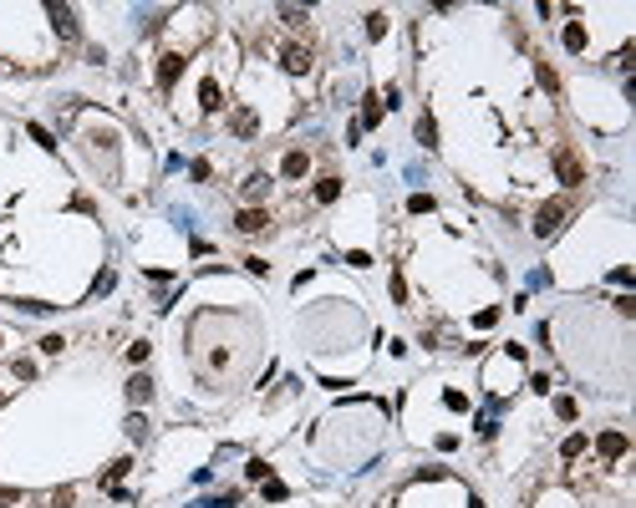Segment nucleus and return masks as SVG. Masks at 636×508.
<instances>
[{
  "instance_id": "f257e3e1",
  "label": "nucleus",
  "mask_w": 636,
  "mask_h": 508,
  "mask_svg": "<svg viewBox=\"0 0 636 508\" xmlns=\"http://www.w3.org/2000/svg\"><path fill=\"white\" fill-rule=\"evenodd\" d=\"M555 178H560L565 188H580V184H586V163H580L575 148H555Z\"/></svg>"
},
{
  "instance_id": "f03ea898",
  "label": "nucleus",
  "mask_w": 636,
  "mask_h": 508,
  "mask_svg": "<svg viewBox=\"0 0 636 508\" xmlns=\"http://www.w3.org/2000/svg\"><path fill=\"white\" fill-rule=\"evenodd\" d=\"M560 224H565V203H560V199L540 203V214H535V234H540V239H550V234L560 229Z\"/></svg>"
},
{
  "instance_id": "7ed1b4c3",
  "label": "nucleus",
  "mask_w": 636,
  "mask_h": 508,
  "mask_svg": "<svg viewBox=\"0 0 636 508\" xmlns=\"http://www.w3.org/2000/svg\"><path fill=\"white\" fill-rule=\"evenodd\" d=\"M626 448H631L626 432H601V437H595V452H601L606 463H621V458H626Z\"/></svg>"
},
{
  "instance_id": "20e7f679",
  "label": "nucleus",
  "mask_w": 636,
  "mask_h": 508,
  "mask_svg": "<svg viewBox=\"0 0 636 508\" xmlns=\"http://www.w3.org/2000/svg\"><path fill=\"white\" fill-rule=\"evenodd\" d=\"M178 76H184V56H178V51H163V56H158V87L168 92Z\"/></svg>"
},
{
  "instance_id": "39448f33",
  "label": "nucleus",
  "mask_w": 636,
  "mask_h": 508,
  "mask_svg": "<svg viewBox=\"0 0 636 508\" xmlns=\"http://www.w3.org/2000/svg\"><path fill=\"white\" fill-rule=\"evenodd\" d=\"M280 67L295 71V76H306V71H310V51H306V46H285V51H280Z\"/></svg>"
},
{
  "instance_id": "423d86ee",
  "label": "nucleus",
  "mask_w": 636,
  "mask_h": 508,
  "mask_svg": "<svg viewBox=\"0 0 636 508\" xmlns=\"http://www.w3.org/2000/svg\"><path fill=\"white\" fill-rule=\"evenodd\" d=\"M235 229L240 234H265L270 229V214H265V208H244V214L235 219Z\"/></svg>"
},
{
  "instance_id": "0eeeda50",
  "label": "nucleus",
  "mask_w": 636,
  "mask_h": 508,
  "mask_svg": "<svg viewBox=\"0 0 636 508\" xmlns=\"http://www.w3.org/2000/svg\"><path fill=\"white\" fill-rule=\"evenodd\" d=\"M382 112H387V107H382V97H377V92H367V97H361V122H357V127H377V122H382Z\"/></svg>"
},
{
  "instance_id": "6e6552de",
  "label": "nucleus",
  "mask_w": 636,
  "mask_h": 508,
  "mask_svg": "<svg viewBox=\"0 0 636 508\" xmlns=\"http://www.w3.org/2000/svg\"><path fill=\"white\" fill-rule=\"evenodd\" d=\"M199 107H204V112H219V107H224V97H219V82H214V76H204V82H199Z\"/></svg>"
},
{
  "instance_id": "1a4fd4ad",
  "label": "nucleus",
  "mask_w": 636,
  "mask_h": 508,
  "mask_svg": "<svg viewBox=\"0 0 636 508\" xmlns=\"http://www.w3.org/2000/svg\"><path fill=\"white\" fill-rule=\"evenodd\" d=\"M46 10H51V21H56V31L67 36V41H76V36H82V31H76V16H72L67 5H46Z\"/></svg>"
},
{
  "instance_id": "9d476101",
  "label": "nucleus",
  "mask_w": 636,
  "mask_h": 508,
  "mask_svg": "<svg viewBox=\"0 0 636 508\" xmlns=\"http://www.w3.org/2000/svg\"><path fill=\"white\" fill-rule=\"evenodd\" d=\"M306 168H310V153H301V148H295V153H285L280 173H285V178H306Z\"/></svg>"
},
{
  "instance_id": "9b49d317",
  "label": "nucleus",
  "mask_w": 636,
  "mask_h": 508,
  "mask_svg": "<svg viewBox=\"0 0 636 508\" xmlns=\"http://www.w3.org/2000/svg\"><path fill=\"white\" fill-rule=\"evenodd\" d=\"M265 193H270V178L265 173H250V178H244V199H250V208L265 199Z\"/></svg>"
},
{
  "instance_id": "f8f14e48",
  "label": "nucleus",
  "mask_w": 636,
  "mask_h": 508,
  "mask_svg": "<svg viewBox=\"0 0 636 508\" xmlns=\"http://www.w3.org/2000/svg\"><path fill=\"white\" fill-rule=\"evenodd\" d=\"M148 397H153V382H148V376H133V382H127V401H133V407H142Z\"/></svg>"
},
{
  "instance_id": "ddd939ff",
  "label": "nucleus",
  "mask_w": 636,
  "mask_h": 508,
  "mask_svg": "<svg viewBox=\"0 0 636 508\" xmlns=\"http://www.w3.org/2000/svg\"><path fill=\"white\" fill-rule=\"evenodd\" d=\"M229 127H235L240 137H255V127H259V122H255V112H250V107H240L235 117H229Z\"/></svg>"
},
{
  "instance_id": "4468645a",
  "label": "nucleus",
  "mask_w": 636,
  "mask_h": 508,
  "mask_svg": "<svg viewBox=\"0 0 636 508\" xmlns=\"http://www.w3.org/2000/svg\"><path fill=\"white\" fill-rule=\"evenodd\" d=\"M341 199V178H321L316 184V203H336Z\"/></svg>"
},
{
  "instance_id": "2eb2a0df",
  "label": "nucleus",
  "mask_w": 636,
  "mask_h": 508,
  "mask_svg": "<svg viewBox=\"0 0 636 508\" xmlns=\"http://www.w3.org/2000/svg\"><path fill=\"white\" fill-rule=\"evenodd\" d=\"M418 142L423 148H438V122L433 117H418Z\"/></svg>"
},
{
  "instance_id": "dca6fc26",
  "label": "nucleus",
  "mask_w": 636,
  "mask_h": 508,
  "mask_svg": "<svg viewBox=\"0 0 636 508\" xmlns=\"http://www.w3.org/2000/svg\"><path fill=\"white\" fill-rule=\"evenodd\" d=\"M565 46H570V51H586V25H580V21L565 25Z\"/></svg>"
},
{
  "instance_id": "f3484780",
  "label": "nucleus",
  "mask_w": 636,
  "mask_h": 508,
  "mask_svg": "<svg viewBox=\"0 0 636 508\" xmlns=\"http://www.w3.org/2000/svg\"><path fill=\"white\" fill-rule=\"evenodd\" d=\"M280 21H285V25H301V31H306V25H310V10H295V5H280Z\"/></svg>"
},
{
  "instance_id": "a211bd4d",
  "label": "nucleus",
  "mask_w": 636,
  "mask_h": 508,
  "mask_svg": "<svg viewBox=\"0 0 636 508\" xmlns=\"http://www.w3.org/2000/svg\"><path fill=\"white\" fill-rule=\"evenodd\" d=\"M367 36H372V41H382V36H387V16H382V10H372V16H367Z\"/></svg>"
},
{
  "instance_id": "6ab92c4d",
  "label": "nucleus",
  "mask_w": 636,
  "mask_h": 508,
  "mask_svg": "<svg viewBox=\"0 0 636 508\" xmlns=\"http://www.w3.org/2000/svg\"><path fill=\"white\" fill-rule=\"evenodd\" d=\"M535 71H540V87H544V92H560V76H555L550 67H544V61H540V67H535Z\"/></svg>"
},
{
  "instance_id": "aec40b11",
  "label": "nucleus",
  "mask_w": 636,
  "mask_h": 508,
  "mask_svg": "<svg viewBox=\"0 0 636 508\" xmlns=\"http://www.w3.org/2000/svg\"><path fill=\"white\" fill-rule=\"evenodd\" d=\"M127 467H133V463H127V458H118V463H112V467H107V473H102V488H107V483H118V478L127 473Z\"/></svg>"
},
{
  "instance_id": "412c9836",
  "label": "nucleus",
  "mask_w": 636,
  "mask_h": 508,
  "mask_svg": "<svg viewBox=\"0 0 636 508\" xmlns=\"http://www.w3.org/2000/svg\"><path fill=\"white\" fill-rule=\"evenodd\" d=\"M127 437L142 442V437H148V422H142V417H127Z\"/></svg>"
},
{
  "instance_id": "4be33fe9",
  "label": "nucleus",
  "mask_w": 636,
  "mask_h": 508,
  "mask_svg": "<svg viewBox=\"0 0 636 508\" xmlns=\"http://www.w3.org/2000/svg\"><path fill=\"white\" fill-rule=\"evenodd\" d=\"M560 452H565V458H580V452H586V437H580V432H575V437H565V448H560Z\"/></svg>"
},
{
  "instance_id": "5701e85b",
  "label": "nucleus",
  "mask_w": 636,
  "mask_h": 508,
  "mask_svg": "<svg viewBox=\"0 0 636 508\" xmlns=\"http://www.w3.org/2000/svg\"><path fill=\"white\" fill-rule=\"evenodd\" d=\"M31 137H36V142H41V148H56V137H51V133H46V127H41V122H31Z\"/></svg>"
},
{
  "instance_id": "b1692460",
  "label": "nucleus",
  "mask_w": 636,
  "mask_h": 508,
  "mask_svg": "<svg viewBox=\"0 0 636 508\" xmlns=\"http://www.w3.org/2000/svg\"><path fill=\"white\" fill-rule=\"evenodd\" d=\"M407 208H412V214H427V208H433V199H427V193H412Z\"/></svg>"
},
{
  "instance_id": "393cba45",
  "label": "nucleus",
  "mask_w": 636,
  "mask_h": 508,
  "mask_svg": "<svg viewBox=\"0 0 636 508\" xmlns=\"http://www.w3.org/2000/svg\"><path fill=\"white\" fill-rule=\"evenodd\" d=\"M41 351H46V356H61V351H67V341H61V335H46Z\"/></svg>"
},
{
  "instance_id": "a878e982",
  "label": "nucleus",
  "mask_w": 636,
  "mask_h": 508,
  "mask_svg": "<svg viewBox=\"0 0 636 508\" xmlns=\"http://www.w3.org/2000/svg\"><path fill=\"white\" fill-rule=\"evenodd\" d=\"M72 498H76L72 488H56V493H51V508H72Z\"/></svg>"
},
{
  "instance_id": "bb28decb",
  "label": "nucleus",
  "mask_w": 636,
  "mask_h": 508,
  "mask_svg": "<svg viewBox=\"0 0 636 508\" xmlns=\"http://www.w3.org/2000/svg\"><path fill=\"white\" fill-rule=\"evenodd\" d=\"M10 503H21V488H0V508H10Z\"/></svg>"
},
{
  "instance_id": "cd10ccee",
  "label": "nucleus",
  "mask_w": 636,
  "mask_h": 508,
  "mask_svg": "<svg viewBox=\"0 0 636 508\" xmlns=\"http://www.w3.org/2000/svg\"><path fill=\"white\" fill-rule=\"evenodd\" d=\"M0 401H6V397H0Z\"/></svg>"
}]
</instances>
